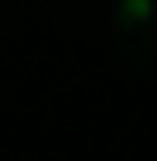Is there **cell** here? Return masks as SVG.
<instances>
[{"instance_id":"6da1fadb","label":"cell","mask_w":157,"mask_h":161,"mask_svg":"<svg viewBox=\"0 0 157 161\" xmlns=\"http://www.w3.org/2000/svg\"><path fill=\"white\" fill-rule=\"evenodd\" d=\"M106 34L123 69L137 75L157 72V0H113Z\"/></svg>"}]
</instances>
